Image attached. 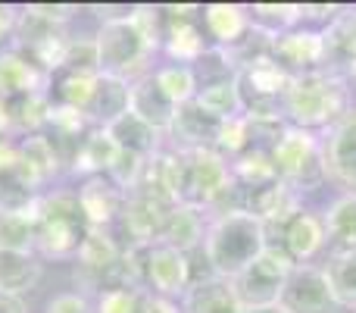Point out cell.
Instances as JSON below:
<instances>
[{
    "instance_id": "obj_12",
    "label": "cell",
    "mask_w": 356,
    "mask_h": 313,
    "mask_svg": "<svg viewBox=\"0 0 356 313\" xmlns=\"http://www.w3.org/2000/svg\"><path fill=\"white\" fill-rule=\"evenodd\" d=\"M269 56L291 75H303L313 69H325V44H322V29H300L284 31V35L269 41Z\"/></svg>"
},
{
    "instance_id": "obj_25",
    "label": "cell",
    "mask_w": 356,
    "mask_h": 313,
    "mask_svg": "<svg viewBox=\"0 0 356 313\" xmlns=\"http://www.w3.org/2000/svg\"><path fill=\"white\" fill-rule=\"evenodd\" d=\"M119 148L113 144V138L106 135L104 129H91L79 144H75V154H72V176L79 178H94V176H106L116 160Z\"/></svg>"
},
{
    "instance_id": "obj_3",
    "label": "cell",
    "mask_w": 356,
    "mask_h": 313,
    "mask_svg": "<svg viewBox=\"0 0 356 313\" xmlns=\"http://www.w3.org/2000/svg\"><path fill=\"white\" fill-rule=\"evenodd\" d=\"M269 247L266 222L257 220L250 210H232V213L209 216L207 235L200 245V257L207 270L219 279H238L259 254Z\"/></svg>"
},
{
    "instance_id": "obj_19",
    "label": "cell",
    "mask_w": 356,
    "mask_h": 313,
    "mask_svg": "<svg viewBox=\"0 0 356 313\" xmlns=\"http://www.w3.org/2000/svg\"><path fill=\"white\" fill-rule=\"evenodd\" d=\"M325 44V69L347 75L356 63V10H338V16L322 25Z\"/></svg>"
},
{
    "instance_id": "obj_30",
    "label": "cell",
    "mask_w": 356,
    "mask_h": 313,
    "mask_svg": "<svg viewBox=\"0 0 356 313\" xmlns=\"http://www.w3.org/2000/svg\"><path fill=\"white\" fill-rule=\"evenodd\" d=\"M0 251L35 254V204L25 210H0Z\"/></svg>"
},
{
    "instance_id": "obj_22",
    "label": "cell",
    "mask_w": 356,
    "mask_h": 313,
    "mask_svg": "<svg viewBox=\"0 0 356 313\" xmlns=\"http://www.w3.org/2000/svg\"><path fill=\"white\" fill-rule=\"evenodd\" d=\"M106 135L113 138V144H116L119 151H125V154H135L141 160H150L154 154H160L163 148H166V135H160L156 129H150L144 119H138L135 113H125V116H119L113 125H106Z\"/></svg>"
},
{
    "instance_id": "obj_9",
    "label": "cell",
    "mask_w": 356,
    "mask_h": 313,
    "mask_svg": "<svg viewBox=\"0 0 356 313\" xmlns=\"http://www.w3.org/2000/svg\"><path fill=\"white\" fill-rule=\"evenodd\" d=\"M209 47H213V44H209L207 31H203V25H200V13H194V6H166V10H163L160 50L166 54V60L194 66Z\"/></svg>"
},
{
    "instance_id": "obj_1",
    "label": "cell",
    "mask_w": 356,
    "mask_h": 313,
    "mask_svg": "<svg viewBox=\"0 0 356 313\" xmlns=\"http://www.w3.org/2000/svg\"><path fill=\"white\" fill-rule=\"evenodd\" d=\"M100 72L135 82L154 69V56L163 44V10L160 6H131L125 16H110L100 22L97 35Z\"/></svg>"
},
{
    "instance_id": "obj_15",
    "label": "cell",
    "mask_w": 356,
    "mask_h": 313,
    "mask_svg": "<svg viewBox=\"0 0 356 313\" xmlns=\"http://www.w3.org/2000/svg\"><path fill=\"white\" fill-rule=\"evenodd\" d=\"M219 119L209 116L197 100L191 104L178 107L175 119H172V129H169V148L175 151H207L216 148V135H219Z\"/></svg>"
},
{
    "instance_id": "obj_29",
    "label": "cell",
    "mask_w": 356,
    "mask_h": 313,
    "mask_svg": "<svg viewBox=\"0 0 356 313\" xmlns=\"http://www.w3.org/2000/svg\"><path fill=\"white\" fill-rule=\"evenodd\" d=\"M154 295L144 285H104L94 295V313H150Z\"/></svg>"
},
{
    "instance_id": "obj_7",
    "label": "cell",
    "mask_w": 356,
    "mask_h": 313,
    "mask_svg": "<svg viewBox=\"0 0 356 313\" xmlns=\"http://www.w3.org/2000/svg\"><path fill=\"white\" fill-rule=\"evenodd\" d=\"M138 257H141V285L144 289L154 298L181 304V298L188 295L191 285H194L191 254L163 245V241H154V245L138 247Z\"/></svg>"
},
{
    "instance_id": "obj_21",
    "label": "cell",
    "mask_w": 356,
    "mask_h": 313,
    "mask_svg": "<svg viewBox=\"0 0 356 313\" xmlns=\"http://www.w3.org/2000/svg\"><path fill=\"white\" fill-rule=\"evenodd\" d=\"M207 226H209L207 210L191 207V204H175L156 241H163V245H169V247H178V251H184V254H194V251H200Z\"/></svg>"
},
{
    "instance_id": "obj_20",
    "label": "cell",
    "mask_w": 356,
    "mask_h": 313,
    "mask_svg": "<svg viewBox=\"0 0 356 313\" xmlns=\"http://www.w3.org/2000/svg\"><path fill=\"white\" fill-rule=\"evenodd\" d=\"M129 110L135 113L138 119H144L150 129H156L160 135H169L178 107L160 91V85L154 82V75L147 72V75H141V79L131 82V104H129Z\"/></svg>"
},
{
    "instance_id": "obj_4",
    "label": "cell",
    "mask_w": 356,
    "mask_h": 313,
    "mask_svg": "<svg viewBox=\"0 0 356 313\" xmlns=\"http://www.w3.org/2000/svg\"><path fill=\"white\" fill-rule=\"evenodd\" d=\"M88 235L79 194L69 188L44 191L35 201V254L41 260H75Z\"/></svg>"
},
{
    "instance_id": "obj_8",
    "label": "cell",
    "mask_w": 356,
    "mask_h": 313,
    "mask_svg": "<svg viewBox=\"0 0 356 313\" xmlns=\"http://www.w3.org/2000/svg\"><path fill=\"white\" fill-rule=\"evenodd\" d=\"M294 260L282 251L278 245H269L238 279H232V289L244 310H259V307H275L282 301L284 282H288Z\"/></svg>"
},
{
    "instance_id": "obj_5",
    "label": "cell",
    "mask_w": 356,
    "mask_h": 313,
    "mask_svg": "<svg viewBox=\"0 0 356 313\" xmlns=\"http://www.w3.org/2000/svg\"><path fill=\"white\" fill-rule=\"evenodd\" d=\"M269 157H272L278 178L284 185H291L294 191H300V194L322 188L328 182L322 135H316V132L288 125L282 132V138L275 142V148L269 151Z\"/></svg>"
},
{
    "instance_id": "obj_10",
    "label": "cell",
    "mask_w": 356,
    "mask_h": 313,
    "mask_svg": "<svg viewBox=\"0 0 356 313\" xmlns=\"http://www.w3.org/2000/svg\"><path fill=\"white\" fill-rule=\"evenodd\" d=\"M278 304L288 313H338L332 282H328V273L322 264L294 266Z\"/></svg>"
},
{
    "instance_id": "obj_23",
    "label": "cell",
    "mask_w": 356,
    "mask_h": 313,
    "mask_svg": "<svg viewBox=\"0 0 356 313\" xmlns=\"http://www.w3.org/2000/svg\"><path fill=\"white\" fill-rule=\"evenodd\" d=\"M181 313H247V310L238 301L228 279L209 276L191 285V291L181 298Z\"/></svg>"
},
{
    "instance_id": "obj_27",
    "label": "cell",
    "mask_w": 356,
    "mask_h": 313,
    "mask_svg": "<svg viewBox=\"0 0 356 313\" xmlns=\"http://www.w3.org/2000/svg\"><path fill=\"white\" fill-rule=\"evenodd\" d=\"M150 75H154V82L160 85V91L166 94L175 107L191 104V100L197 98V91H200V85H197V72H194V66H188V63H172V60L156 63V66L150 69Z\"/></svg>"
},
{
    "instance_id": "obj_11",
    "label": "cell",
    "mask_w": 356,
    "mask_h": 313,
    "mask_svg": "<svg viewBox=\"0 0 356 313\" xmlns=\"http://www.w3.org/2000/svg\"><path fill=\"white\" fill-rule=\"evenodd\" d=\"M269 245L282 247L294 260V266L316 264L325 254V220H322V213L303 207L284 226H278V241H269Z\"/></svg>"
},
{
    "instance_id": "obj_26",
    "label": "cell",
    "mask_w": 356,
    "mask_h": 313,
    "mask_svg": "<svg viewBox=\"0 0 356 313\" xmlns=\"http://www.w3.org/2000/svg\"><path fill=\"white\" fill-rule=\"evenodd\" d=\"M247 16H250V31L266 41L284 35V31H294L303 25V6L300 3H253L247 6Z\"/></svg>"
},
{
    "instance_id": "obj_6",
    "label": "cell",
    "mask_w": 356,
    "mask_h": 313,
    "mask_svg": "<svg viewBox=\"0 0 356 313\" xmlns=\"http://www.w3.org/2000/svg\"><path fill=\"white\" fill-rule=\"evenodd\" d=\"M234 79H238V91L247 116H282V100L291 85V72H284L272 60L269 47L241 63Z\"/></svg>"
},
{
    "instance_id": "obj_2",
    "label": "cell",
    "mask_w": 356,
    "mask_h": 313,
    "mask_svg": "<svg viewBox=\"0 0 356 313\" xmlns=\"http://www.w3.org/2000/svg\"><path fill=\"white\" fill-rule=\"evenodd\" d=\"M353 110V88L347 75L313 69L303 75H291V85L282 100V116L288 125L325 135Z\"/></svg>"
},
{
    "instance_id": "obj_24",
    "label": "cell",
    "mask_w": 356,
    "mask_h": 313,
    "mask_svg": "<svg viewBox=\"0 0 356 313\" xmlns=\"http://www.w3.org/2000/svg\"><path fill=\"white\" fill-rule=\"evenodd\" d=\"M44 276V260L31 251H0V291L25 298Z\"/></svg>"
},
{
    "instance_id": "obj_36",
    "label": "cell",
    "mask_w": 356,
    "mask_h": 313,
    "mask_svg": "<svg viewBox=\"0 0 356 313\" xmlns=\"http://www.w3.org/2000/svg\"><path fill=\"white\" fill-rule=\"evenodd\" d=\"M247 313H288V310L282 304H275V307H259V310H247Z\"/></svg>"
},
{
    "instance_id": "obj_13",
    "label": "cell",
    "mask_w": 356,
    "mask_h": 313,
    "mask_svg": "<svg viewBox=\"0 0 356 313\" xmlns=\"http://www.w3.org/2000/svg\"><path fill=\"white\" fill-rule=\"evenodd\" d=\"M322 151L328 182H338L344 191H356V107L322 135Z\"/></svg>"
},
{
    "instance_id": "obj_31",
    "label": "cell",
    "mask_w": 356,
    "mask_h": 313,
    "mask_svg": "<svg viewBox=\"0 0 356 313\" xmlns=\"http://www.w3.org/2000/svg\"><path fill=\"white\" fill-rule=\"evenodd\" d=\"M328 282L334 291V304L338 310H356V254H344V257H328L325 264Z\"/></svg>"
},
{
    "instance_id": "obj_33",
    "label": "cell",
    "mask_w": 356,
    "mask_h": 313,
    "mask_svg": "<svg viewBox=\"0 0 356 313\" xmlns=\"http://www.w3.org/2000/svg\"><path fill=\"white\" fill-rule=\"evenodd\" d=\"M16 22H19V10L16 6H3L0 3V41L16 35Z\"/></svg>"
},
{
    "instance_id": "obj_16",
    "label": "cell",
    "mask_w": 356,
    "mask_h": 313,
    "mask_svg": "<svg viewBox=\"0 0 356 313\" xmlns=\"http://www.w3.org/2000/svg\"><path fill=\"white\" fill-rule=\"evenodd\" d=\"M129 104H131V82L97 72L91 100H88V107H85V119L91 123V129H106V125H113L119 116L129 113Z\"/></svg>"
},
{
    "instance_id": "obj_32",
    "label": "cell",
    "mask_w": 356,
    "mask_h": 313,
    "mask_svg": "<svg viewBox=\"0 0 356 313\" xmlns=\"http://www.w3.org/2000/svg\"><path fill=\"white\" fill-rule=\"evenodd\" d=\"M44 313H94V298L85 291H63L50 298Z\"/></svg>"
},
{
    "instance_id": "obj_18",
    "label": "cell",
    "mask_w": 356,
    "mask_h": 313,
    "mask_svg": "<svg viewBox=\"0 0 356 313\" xmlns=\"http://www.w3.org/2000/svg\"><path fill=\"white\" fill-rule=\"evenodd\" d=\"M200 25L207 31L209 44L222 50H232L247 41L250 35V16L247 6L238 3H207L200 10Z\"/></svg>"
},
{
    "instance_id": "obj_34",
    "label": "cell",
    "mask_w": 356,
    "mask_h": 313,
    "mask_svg": "<svg viewBox=\"0 0 356 313\" xmlns=\"http://www.w3.org/2000/svg\"><path fill=\"white\" fill-rule=\"evenodd\" d=\"M0 313H29V304H25V298H19V295L0 291Z\"/></svg>"
},
{
    "instance_id": "obj_35",
    "label": "cell",
    "mask_w": 356,
    "mask_h": 313,
    "mask_svg": "<svg viewBox=\"0 0 356 313\" xmlns=\"http://www.w3.org/2000/svg\"><path fill=\"white\" fill-rule=\"evenodd\" d=\"M150 313H181V304L163 301V298H154V307H150Z\"/></svg>"
},
{
    "instance_id": "obj_14",
    "label": "cell",
    "mask_w": 356,
    "mask_h": 313,
    "mask_svg": "<svg viewBox=\"0 0 356 313\" xmlns=\"http://www.w3.org/2000/svg\"><path fill=\"white\" fill-rule=\"evenodd\" d=\"M75 194H79V207L85 213L88 229H116L125 207V191L110 176L81 178Z\"/></svg>"
},
{
    "instance_id": "obj_38",
    "label": "cell",
    "mask_w": 356,
    "mask_h": 313,
    "mask_svg": "<svg viewBox=\"0 0 356 313\" xmlns=\"http://www.w3.org/2000/svg\"><path fill=\"white\" fill-rule=\"evenodd\" d=\"M353 313H356V310H353Z\"/></svg>"
},
{
    "instance_id": "obj_28",
    "label": "cell",
    "mask_w": 356,
    "mask_h": 313,
    "mask_svg": "<svg viewBox=\"0 0 356 313\" xmlns=\"http://www.w3.org/2000/svg\"><path fill=\"white\" fill-rule=\"evenodd\" d=\"M197 104L216 116L219 123L225 119H234V116H244V100H241V91H238V79H219V82H209V85H200L197 91Z\"/></svg>"
},
{
    "instance_id": "obj_37",
    "label": "cell",
    "mask_w": 356,
    "mask_h": 313,
    "mask_svg": "<svg viewBox=\"0 0 356 313\" xmlns=\"http://www.w3.org/2000/svg\"><path fill=\"white\" fill-rule=\"evenodd\" d=\"M347 79H350V82H356V63H353V69H350V72H347Z\"/></svg>"
},
{
    "instance_id": "obj_17",
    "label": "cell",
    "mask_w": 356,
    "mask_h": 313,
    "mask_svg": "<svg viewBox=\"0 0 356 313\" xmlns=\"http://www.w3.org/2000/svg\"><path fill=\"white\" fill-rule=\"evenodd\" d=\"M325 220V254L344 257L356 254V191H341L322 210Z\"/></svg>"
}]
</instances>
